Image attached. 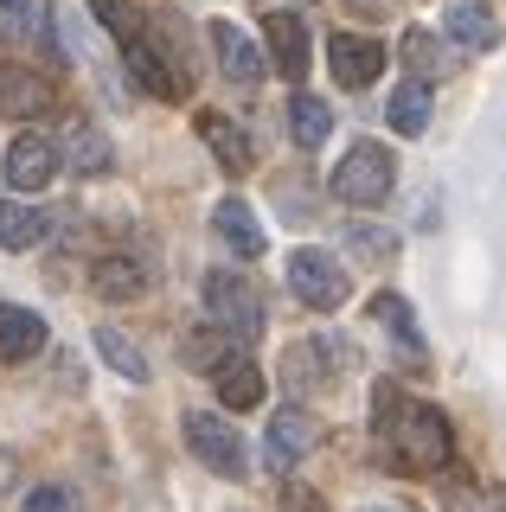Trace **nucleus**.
<instances>
[{"label": "nucleus", "instance_id": "6", "mask_svg": "<svg viewBox=\"0 0 506 512\" xmlns=\"http://www.w3.org/2000/svg\"><path fill=\"white\" fill-rule=\"evenodd\" d=\"M314 436H321V429H314V416L302 404H282L270 416V429H263V468H270V474H289L295 461H308Z\"/></svg>", "mask_w": 506, "mask_h": 512}, {"label": "nucleus", "instance_id": "30", "mask_svg": "<svg viewBox=\"0 0 506 512\" xmlns=\"http://www.w3.org/2000/svg\"><path fill=\"white\" fill-rule=\"evenodd\" d=\"M20 512H84V500H77V487H65V480H45V487L26 493Z\"/></svg>", "mask_w": 506, "mask_h": 512}, {"label": "nucleus", "instance_id": "10", "mask_svg": "<svg viewBox=\"0 0 506 512\" xmlns=\"http://www.w3.org/2000/svg\"><path fill=\"white\" fill-rule=\"evenodd\" d=\"M97 295L103 301H135V295H148V282H154V269H148V256H135V250H109L97 256Z\"/></svg>", "mask_w": 506, "mask_h": 512}, {"label": "nucleus", "instance_id": "17", "mask_svg": "<svg viewBox=\"0 0 506 512\" xmlns=\"http://www.w3.org/2000/svg\"><path fill=\"white\" fill-rule=\"evenodd\" d=\"M372 320L391 333V340H398V352H410V365L430 359V346H423L417 314H410V301H404V295H372Z\"/></svg>", "mask_w": 506, "mask_h": 512}, {"label": "nucleus", "instance_id": "27", "mask_svg": "<svg viewBox=\"0 0 506 512\" xmlns=\"http://www.w3.org/2000/svg\"><path fill=\"white\" fill-rule=\"evenodd\" d=\"M90 13H97V26H109V39H116V45H135L141 32H148L141 7H129V0H90Z\"/></svg>", "mask_w": 506, "mask_h": 512}, {"label": "nucleus", "instance_id": "32", "mask_svg": "<svg viewBox=\"0 0 506 512\" xmlns=\"http://www.w3.org/2000/svg\"><path fill=\"white\" fill-rule=\"evenodd\" d=\"M7 480H13V455H7V448H0V487H7Z\"/></svg>", "mask_w": 506, "mask_h": 512}, {"label": "nucleus", "instance_id": "20", "mask_svg": "<svg viewBox=\"0 0 506 512\" xmlns=\"http://www.w3.org/2000/svg\"><path fill=\"white\" fill-rule=\"evenodd\" d=\"M385 116H391L398 135H423V128H430V84H423V77H404V84L391 90Z\"/></svg>", "mask_w": 506, "mask_h": 512}, {"label": "nucleus", "instance_id": "4", "mask_svg": "<svg viewBox=\"0 0 506 512\" xmlns=\"http://www.w3.org/2000/svg\"><path fill=\"white\" fill-rule=\"evenodd\" d=\"M186 448H193L218 480H244L250 474V448L218 410H186Z\"/></svg>", "mask_w": 506, "mask_h": 512}, {"label": "nucleus", "instance_id": "1", "mask_svg": "<svg viewBox=\"0 0 506 512\" xmlns=\"http://www.w3.org/2000/svg\"><path fill=\"white\" fill-rule=\"evenodd\" d=\"M378 436L391 448V468L404 474H442L455 461V429L436 404H417L398 384H378Z\"/></svg>", "mask_w": 506, "mask_h": 512}, {"label": "nucleus", "instance_id": "18", "mask_svg": "<svg viewBox=\"0 0 506 512\" xmlns=\"http://www.w3.org/2000/svg\"><path fill=\"white\" fill-rule=\"evenodd\" d=\"M263 391H270V378H263L257 359H244V352H237L225 372H218V404H225V410H257Z\"/></svg>", "mask_w": 506, "mask_h": 512}, {"label": "nucleus", "instance_id": "19", "mask_svg": "<svg viewBox=\"0 0 506 512\" xmlns=\"http://www.w3.org/2000/svg\"><path fill=\"white\" fill-rule=\"evenodd\" d=\"M58 154H71L77 173H109V141L97 135V122H90V116L65 122V141H58Z\"/></svg>", "mask_w": 506, "mask_h": 512}, {"label": "nucleus", "instance_id": "9", "mask_svg": "<svg viewBox=\"0 0 506 512\" xmlns=\"http://www.w3.org/2000/svg\"><path fill=\"white\" fill-rule=\"evenodd\" d=\"M45 109H52V77L26 71V64H0V116L33 122Z\"/></svg>", "mask_w": 506, "mask_h": 512}, {"label": "nucleus", "instance_id": "14", "mask_svg": "<svg viewBox=\"0 0 506 512\" xmlns=\"http://www.w3.org/2000/svg\"><path fill=\"white\" fill-rule=\"evenodd\" d=\"M263 39H270L282 77H308V26L295 20V13H270V20H263Z\"/></svg>", "mask_w": 506, "mask_h": 512}, {"label": "nucleus", "instance_id": "12", "mask_svg": "<svg viewBox=\"0 0 506 512\" xmlns=\"http://www.w3.org/2000/svg\"><path fill=\"white\" fill-rule=\"evenodd\" d=\"M205 32H212V45H218V71H225L231 84H257V77H263V52H257V39H250L244 26H231V20H212Z\"/></svg>", "mask_w": 506, "mask_h": 512}, {"label": "nucleus", "instance_id": "28", "mask_svg": "<svg viewBox=\"0 0 506 512\" xmlns=\"http://www.w3.org/2000/svg\"><path fill=\"white\" fill-rule=\"evenodd\" d=\"M33 26H39V0H0V52L26 45Z\"/></svg>", "mask_w": 506, "mask_h": 512}, {"label": "nucleus", "instance_id": "2", "mask_svg": "<svg viewBox=\"0 0 506 512\" xmlns=\"http://www.w3.org/2000/svg\"><path fill=\"white\" fill-rule=\"evenodd\" d=\"M199 295H205V320L225 327L237 346L263 333V295H257V282H250V276H237V269H212Z\"/></svg>", "mask_w": 506, "mask_h": 512}, {"label": "nucleus", "instance_id": "16", "mask_svg": "<svg viewBox=\"0 0 506 512\" xmlns=\"http://www.w3.org/2000/svg\"><path fill=\"white\" fill-rule=\"evenodd\" d=\"M45 237H52V212L45 205H20V199L0 205V250H33Z\"/></svg>", "mask_w": 506, "mask_h": 512}, {"label": "nucleus", "instance_id": "15", "mask_svg": "<svg viewBox=\"0 0 506 512\" xmlns=\"http://www.w3.org/2000/svg\"><path fill=\"white\" fill-rule=\"evenodd\" d=\"M212 231L225 237L237 256H263V244H270V237H263V224H257V212H250L244 199H218L212 205Z\"/></svg>", "mask_w": 506, "mask_h": 512}, {"label": "nucleus", "instance_id": "11", "mask_svg": "<svg viewBox=\"0 0 506 512\" xmlns=\"http://www.w3.org/2000/svg\"><path fill=\"white\" fill-rule=\"evenodd\" d=\"M45 320L33 308H20V301H0V359L7 365H26V359H39L45 352Z\"/></svg>", "mask_w": 506, "mask_h": 512}, {"label": "nucleus", "instance_id": "24", "mask_svg": "<svg viewBox=\"0 0 506 512\" xmlns=\"http://www.w3.org/2000/svg\"><path fill=\"white\" fill-rule=\"evenodd\" d=\"M289 135H295V148H321L327 135H334V109L321 103V96H295L289 103Z\"/></svg>", "mask_w": 506, "mask_h": 512}, {"label": "nucleus", "instance_id": "5", "mask_svg": "<svg viewBox=\"0 0 506 512\" xmlns=\"http://www.w3.org/2000/svg\"><path fill=\"white\" fill-rule=\"evenodd\" d=\"M289 288H295V301H308L314 314H334L340 301H346V269L334 263L327 250H295L289 256Z\"/></svg>", "mask_w": 506, "mask_h": 512}, {"label": "nucleus", "instance_id": "26", "mask_svg": "<svg viewBox=\"0 0 506 512\" xmlns=\"http://www.w3.org/2000/svg\"><path fill=\"white\" fill-rule=\"evenodd\" d=\"M340 244H346V250H359L366 263H391V256H398V231H385V224H366V218H353V224L340 231Z\"/></svg>", "mask_w": 506, "mask_h": 512}, {"label": "nucleus", "instance_id": "25", "mask_svg": "<svg viewBox=\"0 0 506 512\" xmlns=\"http://www.w3.org/2000/svg\"><path fill=\"white\" fill-rule=\"evenodd\" d=\"M97 352H103V365H109V372H122L129 384H148V372H154V365L141 359V346H135L122 327H97Z\"/></svg>", "mask_w": 506, "mask_h": 512}, {"label": "nucleus", "instance_id": "23", "mask_svg": "<svg viewBox=\"0 0 506 512\" xmlns=\"http://www.w3.org/2000/svg\"><path fill=\"white\" fill-rule=\"evenodd\" d=\"M180 352H186V365H193V372H225V365L237 359V340H231V333L225 327H212V333H205V327H193V333H186V340H180Z\"/></svg>", "mask_w": 506, "mask_h": 512}, {"label": "nucleus", "instance_id": "3", "mask_svg": "<svg viewBox=\"0 0 506 512\" xmlns=\"http://www.w3.org/2000/svg\"><path fill=\"white\" fill-rule=\"evenodd\" d=\"M391 186H398V160L378 141H353L346 160L334 167V199L340 205H385Z\"/></svg>", "mask_w": 506, "mask_h": 512}, {"label": "nucleus", "instance_id": "7", "mask_svg": "<svg viewBox=\"0 0 506 512\" xmlns=\"http://www.w3.org/2000/svg\"><path fill=\"white\" fill-rule=\"evenodd\" d=\"M327 64H334V84L340 90H366V84H378V71H385V45L366 39V32H334Z\"/></svg>", "mask_w": 506, "mask_h": 512}, {"label": "nucleus", "instance_id": "31", "mask_svg": "<svg viewBox=\"0 0 506 512\" xmlns=\"http://www.w3.org/2000/svg\"><path fill=\"white\" fill-rule=\"evenodd\" d=\"M282 512H327V500L308 487H282Z\"/></svg>", "mask_w": 506, "mask_h": 512}, {"label": "nucleus", "instance_id": "22", "mask_svg": "<svg viewBox=\"0 0 506 512\" xmlns=\"http://www.w3.org/2000/svg\"><path fill=\"white\" fill-rule=\"evenodd\" d=\"M199 141L218 154V167H225V173H244V167H250V141H244V128H237V122L199 116Z\"/></svg>", "mask_w": 506, "mask_h": 512}, {"label": "nucleus", "instance_id": "8", "mask_svg": "<svg viewBox=\"0 0 506 512\" xmlns=\"http://www.w3.org/2000/svg\"><path fill=\"white\" fill-rule=\"evenodd\" d=\"M58 167H65V154H58L52 135H13V148H7V186H13V192L52 186Z\"/></svg>", "mask_w": 506, "mask_h": 512}, {"label": "nucleus", "instance_id": "29", "mask_svg": "<svg viewBox=\"0 0 506 512\" xmlns=\"http://www.w3.org/2000/svg\"><path fill=\"white\" fill-rule=\"evenodd\" d=\"M327 352H334L327 340H314V346H308V340H302V346H289V365H282V378H289L295 391H302V384H321V378H327V365H321Z\"/></svg>", "mask_w": 506, "mask_h": 512}, {"label": "nucleus", "instance_id": "13", "mask_svg": "<svg viewBox=\"0 0 506 512\" xmlns=\"http://www.w3.org/2000/svg\"><path fill=\"white\" fill-rule=\"evenodd\" d=\"M442 32H449L462 52H494L500 45V20L481 0H449V7H442Z\"/></svg>", "mask_w": 506, "mask_h": 512}, {"label": "nucleus", "instance_id": "21", "mask_svg": "<svg viewBox=\"0 0 506 512\" xmlns=\"http://www.w3.org/2000/svg\"><path fill=\"white\" fill-rule=\"evenodd\" d=\"M398 58H404L410 77H423V84H436V77L455 71V58L442 52V39H436V32H417V26L404 32V52H398Z\"/></svg>", "mask_w": 506, "mask_h": 512}]
</instances>
